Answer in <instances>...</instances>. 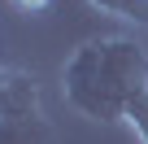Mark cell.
I'll use <instances>...</instances> for the list:
<instances>
[{"mask_svg": "<svg viewBox=\"0 0 148 144\" xmlns=\"http://www.w3.org/2000/svg\"><path fill=\"white\" fill-rule=\"evenodd\" d=\"M9 5H13L18 13H44V9L52 5V0H9Z\"/></svg>", "mask_w": 148, "mask_h": 144, "instance_id": "obj_6", "label": "cell"}, {"mask_svg": "<svg viewBox=\"0 0 148 144\" xmlns=\"http://www.w3.org/2000/svg\"><path fill=\"white\" fill-rule=\"evenodd\" d=\"M131 131H135V140L139 144H148V83L131 96V105H126V118H122Z\"/></svg>", "mask_w": 148, "mask_h": 144, "instance_id": "obj_5", "label": "cell"}, {"mask_svg": "<svg viewBox=\"0 0 148 144\" xmlns=\"http://www.w3.org/2000/svg\"><path fill=\"white\" fill-rule=\"evenodd\" d=\"M0 144H52V122L39 118H0Z\"/></svg>", "mask_w": 148, "mask_h": 144, "instance_id": "obj_3", "label": "cell"}, {"mask_svg": "<svg viewBox=\"0 0 148 144\" xmlns=\"http://www.w3.org/2000/svg\"><path fill=\"white\" fill-rule=\"evenodd\" d=\"M148 83V52L135 39H87L61 65V96L92 122H122L131 96Z\"/></svg>", "mask_w": 148, "mask_h": 144, "instance_id": "obj_1", "label": "cell"}, {"mask_svg": "<svg viewBox=\"0 0 148 144\" xmlns=\"http://www.w3.org/2000/svg\"><path fill=\"white\" fill-rule=\"evenodd\" d=\"M39 114H44L39 79L26 70L0 65V118H39Z\"/></svg>", "mask_w": 148, "mask_h": 144, "instance_id": "obj_2", "label": "cell"}, {"mask_svg": "<svg viewBox=\"0 0 148 144\" xmlns=\"http://www.w3.org/2000/svg\"><path fill=\"white\" fill-rule=\"evenodd\" d=\"M96 13H109V18H122V22H135V26H148V0H87Z\"/></svg>", "mask_w": 148, "mask_h": 144, "instance_id": "obj_4", "label": "cell"}]
</instances>
